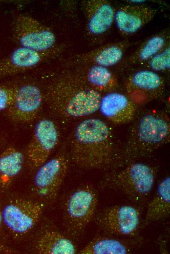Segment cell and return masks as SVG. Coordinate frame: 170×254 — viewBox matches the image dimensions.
Instances as JSON below:
<instances>
[{"instance_id": "obj_2", "label": "cell", "mask_w": 170, "mask_h": 254, "mask_svg": "<svg viewBox=\"0 0 170 254\" xmlns=\"http://www.w3.org/2000/svg\"><path fill=\"white\" fill-rule=\"evenodd\" d=\"M113 136L103 121L89 118L75 127L70 142L72 161L85 169H100L116 159Z\"/></svg>"}, {"instance_id": "obj_12", "label": "cell", "mask_w": 170, "mask_h": 254, "mask_svg": "<svg viewBox=\"0 0 170 254\" xmlns=\"http://www.w3.org/2000/svg\"><path fill=\"white\" fill-rule=\"evenodd\" d=\"M60 45L47 51H38L19 46L0 61V79L24 72L55 58L63 52Z\"/></svg>"}, {"instance_id": "obj_7", "label": "cell", "mask_w": 170, "mask_h": 254, "mask_svg": "<svg viewBox=\"0 0 170 254\" xmlns=\"http://www.w3.org/2000/svg\"><path fill=\"white\" fill-rule=\"evenodd\" d=\"M44 205L17 198L10 200L2 209V222L14 235L22 236L30 232L39 220Z\"/></svg>"}, {"instance_id": "obj_15", "label": "cell", "mask_w": 170, "mask_h": 254, "mask_svg": "<svg viewBox=\"0 0 170 254\" xmlns=\"http://www.w3.org/2000/svg\"><path fill=\"white\" fill-rule=\"evenodd\" d=\"M129 45L128 40L108 43L77 55L69 65L94 64L108 68L121 61Z\"/></svg>"}, {"instance_id": "obj_16", "label": "cell", "mask_w": 170, "mask_h": 254, "mask_svg": "<svg viewBox=\"0 0 170 254\" xmlns=\"http://www.w3.org/2000/svg\"><path fill=\"white\" fill-rule=\"evenodd\" d=\"M156 14L155 9L143 5H127L115 12V21L119 33L128 36L149 22Z\"/></svg>"}, {"instance_id": "obj_18", "label": "cell", "mask_w": 170, "mask_h": 254, "mask_svg": "<svg viewBox=\"0 0 170 254\" xmlns=\"http://www.w3.org/2000/svg\"><path fill=\"white\" fill-rule=\"evenodd\" d=\"M70 66L91 88L101 94L114 92L118 87L116 77L107 67L94 64Z\"/></svg>"}, {"instance_id": "obj_13", "label": "cell", "mask_w": 170, "mask_h": 254, "mask_svg": "<svg viewBox=\"0 0 170 254\" xmlns=\"http://www.w3.org/2000/svg\"><path fill=\"white\" fill-rule=\"evenodd\" d=\"M44 101L43 92L37 85L23 84L17 86L13 102L6 110L7 115L15 122L31 123L37 118Z\"/></svg>"}, {"instance_id": "obj_8", "label": "cell", "mask_w": 170, "mask_h": 254, "mask_svg": "<svg viewBox=\"0 0 170 254\" xmlns=\"http://www.w3.org/2000/svg\"><path fill=\"white\" fill-rule=\"evenodd\" d=\"M97 225L110 234L131 236L137 232L140 223V212L130 205H116L106 208L96 217Z\"/></svg>"}, {"instance_id": "obj_9", "label": "cell", "mask_w": 170, "mask_h": 254, "mask_svg": "<svg viewBox=\"0 0 170 254\" xmlns=\"http://www.w3.org/2000/svg\"><path fill=\"white\" fill-rule=\"evenodd\" d=\"M59 130L48 119L40 120L36 124L26 149V157L31 168L38 169L49 159L59 140Z\"/></svg>"}, {"instance_id": "obj_5", "label": "cell", "mask_w": 170, "mask_h": 254, "mask_svg": "<svg viewBox=\"0 0 170 254\" xmlns=\"http://www.w3.org/2000/svg\"><path fill=\"white\" fill-rule=\"evenodd\" d=\"M98 202V193L90 184L81 186L69 194L64 205L63 221L70 235L77 236L85 231L95 215Z\"/></svg>"}, {"instance_id": "obj_20", "label": "cell", "mask_w": 170, "mask_h": 254, "mask_svg": "<svg viewBox=\"0 0 170 254\" xmlns=\"http://www.w3.org/2000/svg\"><path fill=\"white\" fill-rule=\"evenodd\" d=\"M24 156L20 150L8 147L0 154V190L7 189L20 173L23 167Z\"/></svg>"}, {"instance_id": "obj_21", "label": "cell", "mask_w": 170, "mask_h": 254, "mask_svg": "<svg viewBox=\"0 0 170 254\" xmlns=\"http://www.w3.org/2000/svg\"><path fill=\"white\" fill-rule=\"evenodd\" d=\"M170 43V30L164 29L145 40L129 56L130 64H144Z\"/></svg>"}, {"instance_id": "obj_19", "label": "cell", "mask_w": 170, "mask_h": 254, "mask_svg": "<svg viewBox=\"0 0 170 254\" xmlns=\"http://www.w3.org/2000/svg\"><path fill=\"white\" fill-rule=\"evenodd\" d=\"M170 213V177L167 176L159 183L156 193L148 205L145 224L164 219Z\"/></svg>"}, {"instance_id": "obj_26", "label": "cell", "mask_w": 170, "mask_h": 254, "mask_svg": "<svg viewBox=\"0 0 170 254\" xmlns=\"http://www.w3.org/2000/svg\"><path fill=\"white\" fill-rule=\"evenodd\" d=\"M0 252L11 253L13 252V251L0 243Z\"/></svg>"}, {"instance_id": "obj_1", "label": "cell", "mask_w": 170, "mask_h": 254, "mask_svg": "<svg viewBox=\"0 0 170 254\" xmlns=\"http://www.w3.org/2000/svg\"><path fill=\"white\" fill-rule=\"evenodd\" d=\"M43 94L51 110L66 118H83L95 113L102 96L74 68L57 75L48 84Z\"/></svg>"}, {"instance_id": "obj_14", "label": "cell", "mask_w": 170, "mask_h": 254, "mask_svg": "<svg viewBox=\"0 0 170 254\" xmlns=\"http://www.w3.org/2000/svg\"><path fill=\"white\" fill-rule=\"evenodd\" d=\"M86 29L94 37L101 36L110 28L115 21V10L106 0H87L84 3Z\"/></svg>"}, {"instance_id": "obj_11", "label": "cell", "mask_w": 170, "mask_h": 254, "mask_svg": "<svg viewBox=\"0 0 170 254\" xmlns=\"http://www.w3.org/2000/svg\"><path fill=\"white\" fill-rule=\"evenodd\" d=\"M125 88L129 99L136 106H141L163 94L165 82L157 72L148 69L139 70L128 76Z\"/></svg>"}, {"instance_id": "obj_25", "label": "cell", "mask_w": 170, "mask_h": 254, "mask_svg": "<svg viewBox=\"0 0 170 254\" xmlns=\"http://www.w3.org/2000/svg\"><path fill=\"white\" fill-rule=\"evenodd\" d=\"M17 86L0 85V112L7 110L15 98Z\"/></svg>"}, {"instance_id": "obj_23", "label": "cell", "mask_w": 170, "mask_h": 254, "mask_svg": "<svg viewBox=\"0 0 170 254\" xmlns=\"http://www.w3.org/2000/svg\"><path fill=\"white\" fill-rule=\"evenodd\" d=\"M131 244L115 238L99 236L93 238L79 252L80 254H127Z\"/></svg>"}, {"instance_id": "obj_3", "label": "cell", "mask_w": 170, "mask_h": 254, "mask_svg": "<svg viewBox=\"0 0 170 254\" xmlns=\"http://www.w3.org/2000/svg\"><path fill=\"white\" fill-rule=\"evenodd\" d=\"M170 122L168 115L160 110L142 114L132 125L121 153L116 159L126 165L148 156L169 142Z\"/></svg>"}, {"instance_id": "obj_4", "label": "cell", "mask_w": 170, "mask_h": 254, "mask_svg": "<svg viewBox=\"0 0 170 254\" xmlns=\"http://www.w3.org/2000/svg\"><path fill=\"white\" fill-rule=\"evenodd\" d=\"M156 169L144 163L132 162L118 171L106 176L100 188L125 193L135 203L145 200L155 183Z\"/></svg>"}, {"instance_id": "obj_17", "label": "cell", "mask_w": 170, "mask_h": 254, "mask_svg": "<svg viewBox=\"0 0 170 254\" xmlns=\"http://www.w3.org/2000/svg\"><path fill=\"white\" fill-rule=\"evenodd\" d=\"M136 107L127 95L114 91L102 96L99 110L110 122L124 124L134 119Z\"/></svg>"}, {"instance_id": "obj_24", "label": "cell", "mask_w": 170, "mask_h": 254, "mask_svg": "<svg viewBox=\"0 0 170 254\" xmlns=\"http://www.w3.org/2000/svg\"><path fill=\"white\" fill-rule=\"evenodd\" d=\"M148 70L163 72L170 68V43L144 64Z\"/></svg>"}, {"instance_id": "obj_10", "label": "cell", "mask_w": 170, "mask_h": 254, "mask_svg": "<svg viewBox=\"0 0 170 254\" xmlns=\"http://www.w3.org/2000/svg\"><path fill=\"white\" fill-rule=\"evenodd\" d=\"M68 160L64 154H58L40 166L34 178V189L40 197L55 198L65 179Z\"/></svg>"}, {"instance_id": "obj_6", "label": "cell", "mask_w": 170, "mask_h": 254, "mask_svg": "<svg viewBox=\"0 0 170 254\" xmlns=\"http://www.w3.org/2000/svg\"><path fill=\"white\" fill-rule=\"evenodd\" d=\"M13 35L19 46L38 51H49L58 46L52 29L27 15L21 14L16 17Z\"/></svg>"}, {"instance_id": "obj_27", "label": "cell", "mask_w": 170, "mask_h": 254, "mask_svg": "<svg viewBox=\"0 0 170 254\" xmlns=\"http://www.w3.org/2000/svg\"><path fill=\"white\" fill-rule=\"evenodd\" d=\"M2 223H3V222H2V209L1 208V205L0 204V229L1 228Z\"/></svg>"}, {"instance_id": "obj_22", "label": "cell", "mask_w": 170, "mask_h": 254, "mask_svg": "<svg viewBox=\"0 0 170 254\" xmlns=\"http://www.w3.org/2000/svg\"><path fill=\"white\" fill-rule=\"evenodd\" d=\"M35 249L40 254H74L77 252L70 239L54 231L44 233L38 239Z\"/></svg>"}]
</instances>
